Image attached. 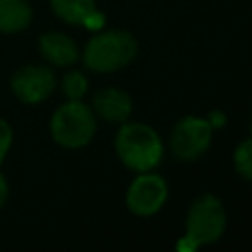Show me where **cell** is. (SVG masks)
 I'll use <instances>...</instances> for the list:
<instances>
[{
	"label": "cell",
	"instance_id": "10",
	"mask_svg": "<svg viewBox=\"0 0 252 252\" xmlns=\"http://www.w3.org/2000/svg\"><path fill=\"white\" fill-rule=\"evenodd\" d=\"M32 6L28 0H0V32L16 33L30 26Z\"/></svg>",
	"mask_w": 252,
	"mask_h": 252
},
{
	"label": "cell",
	"instance_id": "1",
	"mask_svg": "<svg viewBox=\"0 0 252 252\" xmlns=\"http://www.w3.org/2000/svg\"><path fill=\"white\" fill-rule=\"evenodd\" d=\"M116 154L126 167L144 173L159 163L163 146L152 126L130 122L116 134Z\"/></svg>",
	"mask_w": 252,
	"mask_h": 252
},
{
	"label": "cell",
	"instance_id": "4",
	"mask_svg": "<svg viewBox=\"0 0 252 252\" xmlns=\"http://www.w3.org/2000/svg\"><path fill=\"white\" fill-rule=\"evenodd\" d=\"M226 226V213L222 203L213 195H201L193 201L187 220H185V236L199 248L203 244L217 242Z\"/></svg>",
	"mask_w": 252,
	"mask_h": 252
},
{
	"label": "cell",
	"instance_id": "6",
	"mask_svg": "<svg viewBox=\"0 0 252 252\" xmlns=\"http://www.w3.org/2000/svg\"><path fill=\"white\" fill-rule=\"evenodd\" d=\"M167 199V185L156 173H142L138 175L126 193L128 209L138 217H150L158 213Z\"/></svg>",
	"mask_w": 252,
	"mask_h": 252
},
{
	"label": "cell",
	"instance_id": "7",
	"mask_svg": "<svg viewBox=\"0 0 252 252\" xmlns=\"http://www.w3.org/2000/svg\"><path fill=\"white\" fill-rule=\"evenodd\" d=\"M10 87L22 102L35 104L51 94L55 89V77L53 71L43 65H26L12 75Z\"/></svg>",
	"mask_w": 252,
	"mask_h": 252
},
{
	"label": "cell",
	"instance_id": "11",
	"mask_svg": "<svg viewBox=\"0 0 252 252\" xmlns=\"http://www.w3.org/2000/svg\"><path fill=\"white\" fill-rule=\"evenodd\" d=\"M53 12L67 24L83 26L85 20L96 10L94 0H49Z\"/></svg>",
	"mask_w": 252,
	"mask_h": 252
},
{
	"label": "cell",
	"instance_id": "8",
	"mask_svg": "<svg viewBox=\"0 0 252 252\" xmlns=\"http://www.w3.org/2000/svg\"><path fill=\"white\" fill-rule=\"evenodd\" d=\"M93 108L98 116L110 122H122L132 112V98L120 89H102L93 96Z\"/></svg>",
	"mask_w": 252,
	"mask_h": 252
},
{
	"label": "cell",
	"instance_id": "3",
	"mask_svg": "<svg viewBox=\"0 0 252 252\" xmlns=\"http://www.w3.org/2000/svg\"><path fill=\"white\" fill-rule=\"evenodd\" d=\"M53 140L63 148H83L87 146L96 130L93 110L81 100H69L61 104L49 124Z\"/></svg>",
	"mask_w": 252,
	"mask_h": 252
},
{
	"label": "cell",
	"instance_id": "5",
	"mask_svg": "<svg viewBox=\"0 0 252 252\" xmlns=\"http://www.w3.org/2000/svg\"><path fill=\"white\" fill-rule=\"evenodd\" d=\"M211 138L213 126L209 124V120L199 116H185L173 126L169 146L175 158L183 161H193L207 152Z\"/></svg>",
	"mask_w": 252,
	"mask_h": 252
},
{
	"label": "cell",
	"instance_id": "16",
	"mask_svg": "<svg viewBox=\"0 0 252 252\" xmlns=\"http://www.w3.org/2000/svg\"><path fill=\"white\" fill-rule=\"evenodd\" d=\"M209 124H211L213 128H215V126H222V124H224V114L213 110V112L209 114Z\"/></svg>",
	"mask_w": 252,
	"mask_h": 252
},
{
	"label": "cell",
	"instance_id": "12",
	"mask_svg": "<svg viewBox=\"0 0 252 252\" xmlns=\"http://www.w3.org/2000/svg\"><path fill=\"white\" fill-rule=\"evenodd\" d=\"M87 87H89V83H87L85 75L79 73V71L67 73L63 77V83H61V89H63V93L69 100H81L83 94L87 93Z\"/></svg>",
	"mask_w": 252,
	"mask_h": 252
},
{
	"label": "cell",
	"instance_id": "13",
	"mask_svg": "<svg viewBox=\"0 0 252 252\" xmlns=\"http://www.w3.org/2000/svg\"><path fill=\"white\" fill-rule=\"evenodd\" d=\"M234 167L244 179L252 181V140H244L236 148V152H234Z\"/></svg>",
	"mask_w": 252,
	"mask_h": 252
},
{
	"label": "cell",
	"instance_id": "17",
	"mask_svg": "<svg viewBox=\"0 0 252 252\" xmlns=\"http://www.w3.org/2000/svg\"><path fill=\"white\" fill-rule=\"evenodd\" d=\"M6 199H8V183H6V179H4V175L0 173V209L4 207V203H6Z\"/></svg>",
	"mask_w": 252,
	"mask_h": 252
},
{
	"label": "cell",
	"instance_id": "14",
	"mask_svg": "<svg viewBox=\"0 0 252 252\" xmlns=\"http://www.w3.org/2000/svg\"><path fill=\"white\" fill-rule=\"evenodd\" d=\"M10 146H12V128L4 118H0V161L8 154Z\"/></svg>",
	"mask_w": 252,
	"mask_h": 252
},
{
	"label": "cell",
	"instance_id": "18",
	"mask_svg": "<svg viewBox=\"0 0 252 252\" xmlns=\"http://www.w3.org/2000/svg\"><path fill=\"white\" fill-rule=\"evenodd\" d=\"M250 132H252V120H250Z\"/></svg>",
	"mask_w": 252,
	"mask_h": 252
},
{
	"label": "cell",
	"instance_id": "9",
	"mask_svg": "<svg viewBox=\"0 0 252 252\" xmlns=\"http://www.w3.org/2000/svg\"><path fill=\"white\" fill-rule=\"evenodd\" d=\"M39 51L41 55L57 65V67H67V65H73L79 57V51H77V45L75 41L65 35V33H59V32H47L39 37Z\"/></svg>",
	"mask_w": 252,
	"mask_h": 252
},
{
	"label": "cell",
	"instance_id": "15",
	"mask_svg": "<svg viewBox=\"0 0 252 252\" xmlns=\"http://www.w3.org/2000/svg\"><path fill=\"white\" fill-rule=\"evenodd\" d=\"M85 28H89V30H94V32H98L102 26H104V16L98 12V10H94L87 20H85V24H83Z\"/></svg>",
	"mask_w": 252,
	"mask_h": 252
},
{
	"label": "cell",
	"instance_id": "2",
	"mask_svg": "<svg viewBox=\"0 0 252 252\" xmlns=\"http://www.w3.org/2000/svg\"><path fill=\"white\" fill-rule=\"evenodd\" d=\"M138 53V43L132 33L122 30L100 32L93 35L83 51L85 67L94 73H110L126 67Z\"/></svg>",
	"mask_w": 252,
	"mask_h": 252
}]
</instances>
